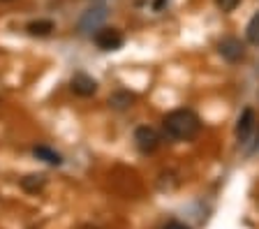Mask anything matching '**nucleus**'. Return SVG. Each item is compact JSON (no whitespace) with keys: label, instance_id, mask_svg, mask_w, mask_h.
Returning <instances> with one entry per match:
<instances>
[{"label":"nucleus","instance_id":"f257e3e1","mask_svg":"<svg viewBox=\"0 0 259 229\" xmlns=\"http://www.w3.org/2000/svg\"><path fill=\"white\" fill-rule=\"evenodd\" d=\"M162 127H164L167 136H171L176 142H188V139L199 134L201 120L192 109H174L164 116Z\"/></svg>","mask_w":259,"mask_h":229},{"label":"nucleus","instance_id":"f03ea898","mask_svg":"<svg viewBox=\"0 0 259 229\" xmlns=\"http://www.w3.org/2000/svg\"><path fill=\"white\" fill-rule=\"evenodd\" d=\"M135 144H137V148H139L144 155L155 153L157 146H160V134H157L153 127L141 125V127H137V132H135Z\"/></svg>","mask_w":259,"mask_h":229},{"label":"nucleus","instance_id":"7ed1b4c3","mask_svg":"<svg viewBox=\"0 0 259 229\" xmlns=\"http://www.w3.org/2000/svg\"><path fill=\"white\" fill-rule=\"evenodd\" d=\"M95 44L102 51H116L123 47V35L116 28H100L95 33Z\"/></svg>","mask_w":259,"mask_h":229},{"label":"nucleus","instance_id":"20e7f679","mask_svg":"<svg viewBox=\"0 0 259 229\" xmlns=\"http://www.w3.org/2000/svg\"><path fill=\"white\" fill-rule=\"evenodd\" d=\"M218 51L220 56L227 60V63H238V60L245 56V49H243V42L238 37H225L218 44Z\"/></svg>","mask_w":259,"mask_h":229},{"label":"nucleus","instance_id":"39448f33","mask_svg":"<svg viewBox=\"0 0 259 229\" xmlns=\"http://www.w3.org/2000/svg\"><path fill=\"white\" fill-rule=\"evenodd\" d=\"M70 88H72V93L79 95V98H91V95L97 93V81L93 79V76H88V74H83V72H79V74L72 76Z\"/></svg>","mask_w":259,"mask_h":229},{"label":"nucleus","instance_id":"423d86ee","mask_svg":"<svg viewBox=\"0 0 259 229\" xmlns=\"http://www.w3.org/2000/svg\"><path fill=\"white\" fill-rule=\"evenodd\" d=\"M254 130V111L250 109H243L241 116H238L236 120V136H238V142H248V136L252 134Z\"/></svg>","mask_w":259,"mask_h":229},{"label":"nucleus","instance_id":"0eeeda50","mask_svg":"<svg viewBox=\"0 0 259 229\" xmlns=\"http://www.w3.org/2000/svg\"><path fill=\"white\" fill-rule=\"evenodd\" d=\"M28 35H32V37H49V35L56 30L54 21H49V19H39V21H30L26 26Z\"/></svg>","mask_w":259,"mask_h":229},{"label":"nucleus","instance_id":"6e6552de","mask_svg":"<svg viewBox=\"0 0 259 229\" xmlns=\"http://www.w3.org/2000/svg\"><path fill=\"white\" fill-rule=\"evenodd\" d=\"M32 155H35L37 160H44L47 164H54V167L63 164V158H60V153H56L54 148H49V146H35V148H32Z\"/></svg>","mask_w":259,"mask_h":229},{"label":"nucleus","instance_id":"1a4fd4ad","mask_svg":"<svg viewBox=\"0 0 259 229\" xmlns=\"http://www.w3.org/2000/svg\"><path fill=\"white\" fill-rule=\"evenodd\" d=\"M132 102H135V95L127 93V90H118V93H113L111 98H109V107L111 109H127V107H132Z\"/></svg>","mask_w":259,"mask_h":229},{"label":"nucleus","instance_id":"9d476101","mask_svg":"<svg viewBox=\"0 0 259 229\" xmlns=\"http://www.w3.org/2000/svg\"><path fill=\"white\" fill-rule=\"evenodd\" d=\"M47 186V178L42 174H28L26 178H21V188L26 192H39Z\"/></svg>","mask_w":259,"mask_h":229},{"label":"nucleus","instance_id":"9b49d317","mask_svg":"<svg viewBox=\"0 0 259 229\" xmlns=\"http://www.w3.org/2000/svg\"><path fill=\"white\" fill-rule=\"evenodd\" d=\"M245 37H248V42H250V44L259 47V12L254 14L252 19H250L248 28H245Z\"/></svg>","mask_w":259,"mask_h":229},{"label":"nucleus","instance_id":"f8f14e48","mask_svg":"<svg viewBox=\"0 0 259 229\" xmlns=\"http://www.w3.org/2000/svg\"><path fill=\"white\" fill-rule=\"evenodd\" d=\"M215 5L220 7L222 12H234L238 5H241V0H215Z\"/></svg>","mask_w":259,"mask_h":229},{"label":"nucleus","instance_id":"ddd939ff","mask_svg":"<svg viewBox=\"0 0 259 229\" xmlns=\"http://www.w3.org/2000/svg\"><path fill=\"white\" fill-rule=\"evenodd\" d=\"M164 229H190V227L188 224H183V222H169Z\"/></svg>","mask_w":259,"mask_h":229},{"label":"nucleus","instance_id":"4468645a","mask_svg":"<svg viewBox=\"0 0 259 229\" xmlns=\"http://www.w3.org/2000/svg\"><path fill=\"white\" fill-rule=\"evenodd\" d=\"M164 3H167V0H155V5H153V7H155V10H162V7H164Z\"/></svg>","mask_w":259,"mask_h":229},{"label":"nucleus","instance_id":"2eb2a0df","mask_svg":"<svg viewBox=\"0 0 259 229\" xmlns=\"http://www.w3.org/2000/svg\"><path fill=\"white\" fill-rule=\"evenodd\" d=\"M81 229H97V227H93V224H86V227H81Z\"/></svg>","mask_w":259,"mask_h":229},{"label":"nucleus","instance_id":"dca6fc26","mask_svg":"<svg viewBox=\"0 0 259 229\" xmlns=\"http://www.w3.org/2000/svg\"><path fill=\"white\" fill-rule=\"evenodd\" d=\"M3 3H10V0H3Z\"/></svg>","mask_w":259,"mask_h":229}]
</instances>
